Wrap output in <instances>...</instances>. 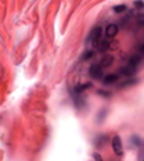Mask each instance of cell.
Here are the masks:
<instances>
[{"label": "cell", "instance_id": "obj_4", "mask_svg": "<svg viewBox=\"0 0 144 161\" xmlns=\"http://www.w3.org/2000/svg\"><path fill=\"white\" fill-rule=\"evenodd\" d=\"M118 34V25L117 24H109L106 28V36L107 37H114Z\"/></svg>", "mask_w": 144, "mask_h": 161}, {"label": "cell", "instance_id": "obj_16", "mask_svg": "<svg viewBox=\"0 0 144 161\" xmlns=\"http://www.w3.org/2000/svg\"><path fill=\"white\" fill-rule=\"evenodd\" d=\"M134 7H137L138 10L144 9V1H140V0H138V1H134Z\"/></svg>", "mask_w": 144, "mask_h": 161}, {"label": "cell", "instance_id": "obj_2", "mask_svg": "<svg viewBox=\"0 0 144 161\" xmlns=\"http://www.w3.org/2000/svg\"><path fill=\"white\" fill-rule=\"evenodd\" d=\"M112 147H113V150L115 153V155H118V156H123V144H121V140L118 135H115L112 140Z\"/></svg>", "mask_w": 144, "mask_h": 161}, {"label": "cell", "instance_id": "obj_6", "mask_svg": "<svg viewBox=\"0 0 144 161\" xmlns=\"http://www.w3.org/2000/svg\"><path fill=\"white\" fill-rule=\"evenodd\" d=\"M140 60H142V57H140L139 54H134V55H132V57L130 58L129 65L132 66V68H137V65L140 62Z\"/></svg>", "mask_w": 144, "mask_h": 161}, {"label": "cell", "instance_id": "obj_10", "mask_svg": "<svg viewBox=\"0 0 144 161\" xmlns=\"http://www.w3.org/2000/svg\"><path fill=\"white\" fill-rule=\"evenodd\" d=\"M107 140H108V137L105 136V135L99 136V137L96 138V144H97V147H102V144H103L105 142H107Z\"/></svg>", "mask_w": 144, "mask_h": 161}, {"label": "cell", "instance_id": "obj_17", "mask_svg": "<svg viewBox=\"0 0 144 161\" xmlns=\"http://www.w3.org/2000/svg\"><path fill=\"white\" fill-rule=\"evenodd\" d=\"M93 157H94V161H103L102 157H101V155L97 154V153H94L93 154Z\"/></svg>", "mask_w": 144, "mask_h": 161}, {"label": "cell", "instance_id": "obj_3", "mask_svg": "<svg viewBox=\"0 0 144 161\" xmlns=\"http://www.w3.org/2000/svg\"><path fill=\"white\" fill-rule=\"evenodd\" d=\"M101 34H102V28L97 26L96 29L93 30V33H91V40H93V46L94 47H97L99 43H100V37H101Z\"/></svg>", "mask_w": 144, "mask_h": 161}, {"label": "cell", "instance_id": "obj_15", "mask_svg": "<svg viewBox=\"0 0 144 161\" xmlns=\"http://www.w3.org/2000/svg\"><path fill=\"white\" fill-rule=\"evenodd\" d=\"M113 10H114L115 13H121V12H124L126 10V6L125 5H117V6L113 7Z\"/></svg>", "mask_w": 144, "mask_h": 161}, {"label": "cell", "instance_id": "obj_18", "mask_svg": "<svg viewBox=\"0 0 144 161\" xmlns=\"http://www.w3.org/2000/svg\"><path fill=\"white\" fill-rule=\"evenodd\" d=\"M140 52H142V53H144V45L140 47Z\"/></svg>", "mask_w": 144, "mask_h": 161}, {"label": "cell", "instance_id": "obj_1", "mask_svg": "<svg viewBox=\"0 0 144 161\" xmlns=\"http://www.w3.org/2000/svg\"><path fill=\"white\" fill-rule=\"evenodd\" d=\"M89 75L91 78L94 79H101L103 77V71H102V66L99 64H93L89 69Z\"/></svg>", "mask_w": 144, "mask_h": 161}, {"label": "cell", "instance_id": "obj_12", "mask_svg": "<svg viewBox=\"0 0 144 161\" xmlns=\"http://www.w3.org/2000/svg\"><path fill=\"white\" fill-rule=\"evenodd\" d=\"M94 52L93 51H86V52H84V54L82 55V59L83 60H89V59H91L93 57H94Z\"/></svg>", "mask_w": 144, "mask_h": 161}, {"label": "cell", "instance_id": "obj_9", "mask_svg": "<svg viewBox=\"0 0 144 161\" xmlns=\"http://www.w3.org/2000/svg\"><path fill=\"white\" fill-rule=\"evenodd\" d=\"M99 52H106L107 49H109V42L107 40H101L99 46H97Z\"/></svg>", "mask_w": 144, "mask_h": 161}, {"label": "cell", "instance_id": "obj_7", "mask_svg": "<svg viewBox=\"0 0 144 161\" xmlns=\"http://www.w3.org/2000/svg\"><path fill=\"white\" fill-rule=\"evenodd\" d=\"M136 72V68H132V66H126V68H121L120 69V74L124 75V76H132L133 74Z\"/></svg>", "mask_w": 144, "mask_h": 161}, {"label": "cell", "instance_id": "obj_14", "mask_svg": "<svg viewBox=\"0 0 144 161\" xmlns=\"http://www.w3.org/2000/svg\"><path fill=\"white\" fill-rule=\"evenodd\" d=\"M89 87H91V83H85V84L78 85V87H76V91H77V93H80V91H83V90H85V89H88Z\"/></svg>", "mask_w": 144, "mask_h": 161}, {"label": "cell", "instance_id": "obj_8", "mask_svg": "<svg viewBox=\"0 0 144 161\" xmlns=\"http://www.w3.org/2000/svg\"><path fill=\"white\" fill-rule=\"evenodd\" d=\"M118 81V75H107L105 78H103V84H112V83H115Z\"/></svg>", "mask_w": 144, "mask_h": 161}, {"label": "cell", "instance_id": "obj_11", "mask_svg": "<svg viewBox=\"0 0 144 161\" xmlns=\"http://www.w3.org/2000/svg\"><path fill=\"white\" fill-rule=\"evenodd\" d=\"M136 23L139 26H144V13H138L136 17Z\"/></svg>", "mask_w": 144, "mask_h": 161}, {"label": "cell", "instance_id": "obj_13", "mask_svg": "<svg viewBox=\"0 0 144 161\" xmlns=\"http://www.w3.org/2000/svg\"><path fill=\"white\" fill-rule=\"evenodd\" d=\"M137 83V79H129V81H125V82H123L120 85H119V88H126V87H129V85H133V84H136Z\"/></svg>", "mask_w": 144, "mask_h": 161}, {"label": "cell", "instance_id": "obj_5", "mask_svg": "<svg viewBox=\"0 0 144 161\" xmlns=\"http://www.w3.org/2000/svg\"><path fill=\"white\" fill-rule=\"evenodd\" d=\"M113 61H114V57L113 55H105L100 60V65L102 68H109L113 64Z\"/></svg>", "mask_w": 144, "mask_h": 161}]
</instances>
